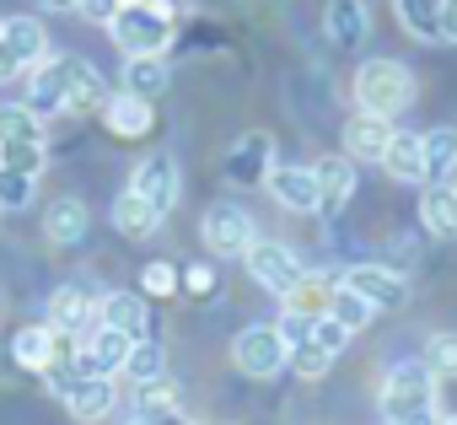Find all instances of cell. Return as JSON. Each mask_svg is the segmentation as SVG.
Masks as SVG:
<instances>
[{
    "label": "cell",
    "mask_w": 457,
    "mask_h": 425,
    "mask_svg": "<svg viewBox=\"0 0 457 425\" xmlns=\"http://www.w3.org/2000/svg\"><path fill=\"white\" fill-rule=\"evenodd\" d=\"M172 12H178V0H124L119 17L108 22V38L119 44L124 60H135V54H167L178 44Z\"/></svg>",
    "instance_id": "6da1fadb"
},
{
    "label": "cell",
    "mask_w": 457,
    "mask_h": 425,
    "mask_svg": "<svg viewBox=\"0 0 457 425\" xmlns=\"http://www.w3.org/2000/svg\"><path fill=\"white\" fill-rule=\"evenodd\" d=\"M436 377L425 361H398L387 377H382V420L387 425H436L441 409H436Z\"/></svg>",
    "instance_id": "7a4b0ae2"
},
{
    "label": "cell",
    "mask_w": 457,
    "mask_h": 425,
    "mask_svg": "<svg viewBox=\"0 0 457 425\" xmlns=\"http://www.w3.org/2000/svg\"><path fill=\"white\" fill-rule=\"evenodd\" d=\"M414 71L403 60H361L355 65V81H350V97L361 113H382V119H398L409 103H414Z\"/></svg>",
    "instance_id": "3957f363"
},
{
    "label": "cell",
    "mask_w": 457,
    "mask_h": 425,
    "mask_svg": "<svg viewBox=\"0 0 457 425\" xmlns=\"http://www.w3.org/2000/svg\"><path fill=\"white\" fill-rule=\"evenodd\" d=\"M49 393L65 404V414H76L81 425H97L108 420V409L119 404V377L108 371H81V366H49L44 371Z\"/></svg>",
    "instance_id": "277c9868"
},
{
    "label": "cell",
    "mask_w": 457,
    "mask_h": 425,
    "mask_svg": "<svg viewBox=\"0 0 457 425\" xmlns=\"http://www.w3.org/2000/svg\"><path fill=\"white\" fill-rule=\"evenodd\" d=\"M286 361H291V350H286V339H280L275 323H248V329L232 339V366H237L243 377H253V382L280 377Z\"/></svg>",
    "instance_id": "5b68a950"
},
{
    "label": "cell",
    "mask_w": 457,
    "mask_h": 425,
    "mask_svg": "<svg viewBox=\"0 0 457 425\" xmlns=\"http://www.w3.org/2000/svg\"><path fill=\"white\" fill-rule=\"evenodd\" d=\"M199 238H204V248L215 259H243L253 248L259 227H253V216H248L243 204H210L204 221H199Z\"/></svg>",
    "instance_id": "8992f818"
},
{
    "label": "cell",
    "mask_w": 457,
    "mask_h": 425,
    "mask_svg": "<svg viewBox=\"0 0 457 425\" xmlns=\"http://www.w3.org/2000/svg\"><path fill=\"white\" fill-rule=\"evenodd\" d=\"M275 167V135L270 129H248L232 140V151L220 156V178L232 183V188H259Z\"/></svg>",
    "instance_id": "52a82bcc"
},
{
    "label": "cell",
    "mask_w": 457,
    "mask_h": 425,
    "mask_svg": "<svg viewBox=\"0 0 457 425\" xmlns=\"http://www.w3.org/2000/svg\"><path fill=\"white\" fill-rule=\"evenodd\" d=\"M339 280H345L350 291H361L377 312H403V307H409V296H414L409 275H403V270H393V264H350Z\"/></svg>",
    "instance_id": "ba28073f"
},
{
    "label": "cell",
    "mask_w": 457,
    "mask_h": 425,
    "mask_svg": "<svg viewBox=\"0 0 457 425\" xmlns=\"http://www.w3.org/2000/svg\"><path fill=\"white\" fill-rule=\"evenodd\" d=\"M243 264H248V275H253L270 296H286V291L302 280V259H296L286 243H275V238H253V248L243 254Z\"/></svg>",
    "instance_id": "9c48e42d"
},
{
    "label": "cell",
    "mask_w": 457,
    "mask_h": 425,
    "mask_svg": "<svg viewBox=\"0 0 457 425\" xmlns=\"http://www.w3.org/2000/svg\"><path fill=\"white\" fill-rule=\"evenodd\" d=\"M312 172H318V210H312V216L334 227V221L345 216L350 194H355V162L339 151V156H323V162H312Z\"/></svg>",
    "instance_id": "30bf717a"
},
{
    "label": "cell",
    "mask_w": 457,
    "mask_h": 425,
    "mask_svg": "<svg viewBox=\"0 0 457 425\" xmlns=\"http://www.w3.org/2000/svg\"><path fill=\"white\" fill-rule=\"evenodd\" d=\"M264 188L275 194L280 210H291V216H312V210H318V172L302 167V162H275Z\"/></svg>",
    "instance_id": "8fae6325"
},
{
    "label": "cell",
    "mask_w": 457,
    "mask_h": 425,
    "mask_svg": "<svg viewBox=\"0 0 457 425\" xmlns=\"http://www.w3.org/2000/svg\"><path fill=\"white\" fill-rule=\"evenodd\" d=\"M129 188H135V194H145V199L162 210V216H172V204H178V188H183V172H178L172 151H151V156H140V167H135Z\"/></svg>",
    "instance_id": "7c38bea8"
},
{
    "label": "cell",
    "mask_w": 457,
    "mask_h": 425,
    "mask_svg": "<svg viewBox=\"0 0 457 425\" xmlns=\"http://www.w3.org/2000/svg\"><path fill=\"white\" fill-rule=\"evenodd\" d=\"M97 119H103L108 135H119V140H145V135L156 129L151 97H135V92H108V103L97 108Z\"/></svg>",
    "instance_id": "4fadbf2b"
},
{
    "label": "cell",
    "mask_w": 457,
    "mask_h": 425,
    "mask_svg": "<svg viewBox=\"0 0 457 425\" xmlns=\"http://www.w3.org/2000/svg\"><path fill=\"white\" fill-rule=\"evenodd\" d=\"M323 33H328V44L345 49V54L366 49V38H371V12H366V0H328V6H323Z\"/></svg>",
    "instance_id": "5bb4252c"
},
{
    "label": "cell",
    "mask_w": 457,
    "mask_h": 425,
    "mask_svg": "<svg viewBox=\"0 0 457 425\" xmlns=\"http://www.w3.org/2000/svg\"><path fill=\"white\" fill-rule=\"evenodd\" d=\"M28 108L44 119L71 113V81H65V60H44L28 71Z\"/></svg>",
    "instance_id": "9a60e30c"
},
{
    "label": "cell",
    "mask_w": 457,
    "mask_h": 425,
    "mask_svg": "<svg viewBox=\"0 0 457 425\" xmlns=\"http://www.w3.org/2000/svg\"><path fill=\"white\" fill-rule=\"evenodd\" d=\"M44 323L49 329H60V334H92L97 329V296L92 291H81V286H60L54 296H49V312H44Z\"/></svg>",
    "instance_id": "2e32d148"
},
{
    "label": "cell",
    "mask_w": 457,
    "mask_h": 425,
    "mask_svg": "<svg viewBox=\"0 0 457 425\" xmlns=\"http://www.w3.org/2000/svg\"><path fill=\"white\" fill-rule=\"evenodd\" d=\"M387 140H393V119H382V113H361V108L345 119V156H350V162H377V167H382Z\"/></svg>",
    "instance_id": "e0dca14e"
},
{
    "label": "cell",
    "mask_w": 457,
    "mask_h": 425,
    "mask_svg": "<svg viewBox=\"0 0 457 425\" xmlns=\"http://www.w3.org/2000/svg\"><path fill=\"white\" fill-rule=\"evenodd\" d=\"M87 232H92V210L76 194L49 199V210H44V238L54 248H76V243H87Z\"/></svg>",
    "instance_id": "ac0fdd59"
},
{
    "label": "cell",
    "mask_w": 457,
    "mask_h": 425,
    "mask_svg": "<svg viewBox=\"0 0 457 425\" xmlns=\"http://www.w3.org/2000/svg\"><path fill=\"white\" fill-rule=\"evenodd\" d=\"M97 323L129 334V339H145L151 334V307H145V291H108L97 296Z\"/></svg>",
    "instance_id": "d6986e66"
},
{
    "label": "cell",
    "mask_w": 457,
    "mask_h": 425,
    "mask_svg": "<svg viewBox=\"0 0 457 425\" xmlns=\"http://www.w3.org/2000/svg\"><path fill=\"white\" fill-rule=\"evenodd\" d=\"M420 227L436 243H457V183H425V194H420Z\"/></svg>",
    "instance_id": "ffe728a7"
},
{
    "label": "cell",
    "mask_w": 457,
    "mask_h": 425,
    "mask_svg": "<svg viewBox=\"0 0 457 425\" xmlns=\"http://www.w3.org/2000/svg\"><path fill=\"white\" fill-rule=\"evenodd\" d=\"M129 334H119V329H108V323H97L87 339H81V371H108V377H119L124 371V361H129Z\"/></svg>",
    "instance_id": "44dd1931"
},
{
    "label": "cell",
    "mask_w": 457,
    "mask_h": 425,
    "mask_svg": "<svg viewBox=\"0 0 457 425\" xmlns=\"http://www.w3.org/2000/svg\"><path fill=\"white\" fill-rule=\"evenodd\" d=\"M382 172L393 183H425V135L414 129H393L387 151H382Z\"/></svg>",
    "instance_id": "7402d4cb"
},
{
    "label": "cell",
    "mask_w": 457,
    "mask_h": 425,
    "mask_svg": "<svg viewBox=\"0 0 457 425\" xmlns=\"http://www.w3.org/2000/svg\"><path fill=\"white\" fill-rule=\"evenodd\" d=\"M162 221H167V216H162L145 194H135V188H124V194L113 199V227H119V238H129V243H145Z\"/></svg>",
    "instance_id": "603a6c76"
},
{
    "label": "cell",
    "mask_w": 457,
    "mask_h": 425,
    "mask_svg": "<svg viewBox=\"0 0 457 425\" xmlns=\"http://www.w3.org/2000/svg\"><path fill=\"white\" fill-rule=\"evenodd\" d=\"M334 291H339V280H334V275H312V270H302V280H296L280 302H286V312H302V318H328Z\"/></svg>",
    "instance_id": "cb8c5ba5"
},
{
    "label": "cell",
    "mask_w": 457,
    "mask_h": 425,
    "mask_svg": "<svg viewBox=\"0 0 457 425\" xmlns=\"http://www.w3.org/2000/svg\"><path fill=\"white\" fill-rule=\"evenodd\" d=\"M0 33H6L12 54L22 60V71H33V65L49 60V33H44L38 17H0Z\"/></svg>",
    "instance_id": "d4e9b609"
},
{
    "label": "cell",
    "mask_w": 457,
    "mask_h": 425,
    "mask_svg": "<svg viewBox=\"0 0 457 425\" xmlns=\"http://www.w3.org/2000/svg\"><path fill=\"white\" fill-rule=\"evenodd\" d=\"M167 87H172V60L167 54H135V60H124V92L156 103Z\"/></svg>",
    "instance_id": "484cf974"
},
{
    "label": "cell",
    "mask_w": 457,
    "mask_h": 425,
    "mask_svg": "<svg viewBox=\"0 0 457 425\" xmlns=\"http://www.w3.org/2000/svg\"><path fill=\"white\" fill-rule=\"evenodd\" d=\"M65 81H71V113H97V108L108 103V81L97 76L92 60L65 54Z\"/></svg>",
    "instance_id": "4316f807"
},
{
    "label": "cell",
    "mask_w": 457,
    "mask_h": 425,
    "mask_svg": "<svg viewBox=\"0 0 457 425\" xmlns=\"http://www.w3.org/2000/svg\"><path fill=\"white\" fill-rule=\"evenodd\" d=\"M12 355H17V366L22 371H49V361H54V329L49 323H28V329H17L12 334Z\"/></svg>",
    "instance_id": "83f0119b"
},
{
    "label": "cell",
    "mask_w": 457,
    "mask_h": 425,
    "mask_svg": "<svg viewBox=\"0 0 457 425\" xmlns=\"http://www.w3.org/2000/svg\"><path fill=\"white\" fill-rule=\"evenodd\" d=\"M457 178V129L436 124L425 129V183H452Z\"/></svg>",
    "instance_id": "f1b7e54d"
},
{
    "label": "cell",
    "mask_w": 457,
    "mask_h": 425,
    "mask_svg": "<svg viewBox=\"0 0 457 425\" xmlns=\"http://www.w3.org/2000/svg\"><path fill=\"white\" fill-rule=\"evenodd\" d=\"M0 146H49L44 113H33L28 103H0Z\"/></svg>",
    "instance_id": "f546056e"
},
{
    "label": "cell",
    "mask_w": 457,
    "mask_h": 425,
    "mask_svg": "<svg viewBox=\"0 0 457 425\" xmlns=\"http://www.w3.org/2000/svg\"><path fill=\"white\" fill-rule=\"evenodd\" d=\"M119 377H129L135 388H140V382H151V377H167V350H162L151 334H145V339H135V345H129V361H124V371H119Z\"/></svg>",
    "instance_id": "4dcf8cb0"
},
{
    "label": "cell",
    "mask_w": 457,
    "mask_h": 425,
    "mask_svg": "<svg viewBox=\"0 0 457 425\" xmlns=\"http://www.w3.org/2000/svg\"><path fill=\"white\" fill-rule=\"evenodd\" d=\"M420 361L430 366L436 382H457V329H436V334L425 339V355H420Z\"/></svg>",
    "instance_id": "1f68e13d"
},
{
    "label": "cell",
    "mask_w": 457,
    "mask_h": 425,
    "mask_svg": "<svg viewBox=\"0 0 457 425\" xmlns=\"http://www.w3.org/2000/svg\"><path fill=\"white\" fill-rule=\"evenodd\" d=\"M393 12H398V22H403L409 38L441 44V38H436V0H393Z\"/></svg>",
    "instance_id": "d6a6232c"
},
{
    "label": "cell",
    "mask_w": 457,
    "mask_h": 425,
    "mask_svg": "<svg viewBox=\"0 0 457 425\" xmlns=\"http://www.w3.org/2000/svg\"><path fill=\"white\" fill-rule=\"evenodd\" d=\"M33 199H38V178L0 162V210H28Z\"/></svg>",
    "instance_id": "836d02e7"
},
{
    "label": "cell",
    "mask_w": 457,
    "mask_h": 425,
    "mask_svg": "<svg viewBox=\"0 0 457 425\" xmlns=\"http://www.w3.org/2000/svg\"><path fill=\"white\" fill-rule=\"evenodd\" d=\"M328 318H339V323H345L350 334H361V329H366V323L377 318V307H371V302H366L361 291H350V286L339 280V291H334V307H328Z\"/></svg>",
    "instance_id": "e575fe53"
},
{
    "label": "cell",
    "mask_w": 457,
    "mask_h": 425,
    "mask_svg": "<svg viewBox=\"0 0 457 425\" xmlns=\"http://www.w3.org/2000/svg\"><path fill=\"white\" fill-rule=\"evenodd\" d=\"M334 361H339V355H328L318 339H307V345H296V350H291V361H286V366H291L302 382H318V377H328V371H334Z\"/></svg>",
    "instance_id": "d590c367"
},
{
    "label": "cell",
    "mask_w": 457,
    "mask_h": 425,
    "mask_svg": "<svg viewBox=\"0 0 457 425\" xmlns=\"http://www.w3.org/2000/svg\"><path fill=\"white\" fill-rule=\"evenodd\" d=\"M135 393H140V398H135V409H140V414H162V409H178V398H183L172 377H151V382H140Z\"/></svg>",
    "instance_id": "8d00e7d4"
},
{
    "label": "cell",
    "mask_w": 457,
    "mask_h": 425,
    "mask_svg": "<svg viewBox=\"0 0 457 425\" xmlns=\"http://www.w3.org/2000/svg\"><path fill=\"white\" fill-rule=\"evenodd\" d=\"M140 291L145 296H172V291H183V270H172L167 259H151L140 270Z\"/></svg>",
    "instance_id": "74e56055"
},
{
    "label": "cell",
    "mask_w": 457,
    "mask_h": 425,
    "mask_svg": "<svg viewBox=\"0 0 457 425\" xmlns=\"http://www.w3.org/2000/svg\"><path fill=\"white\" fill-rule=\"evenodd\" d=\"M0 162H6V167H22V172H33V178H44L49 146H0Z\"/></svg>",
    "instance_id": "f35d334b"
},
{
    "label": "cell",
    "mask_w": 457,
    "mask_h": 425,
    "mask_svg": "<svg viewBox=\"0 0 457 425\" xmlns=\"http://www.w3.org/2000/svg\"><path fill=\"white\" fill-rule=\"evenodd\" d=\"M312 339H318V345H323L328 355H345V345H350L355 334H350V329H345L339 318H312Z\"/></svg>",
    "instance_id": "ab89813d"
},
{
    "label": "cell",
    "mask_w": 457,
    "mask_h": 425,
    "mask_svg": "<svg viewBox=\"0 0 457 425\" xmlns=\"http://www.w3.org/2000/svg\"><path fill=\"white\" fill-rule=\"evenodd\" d=\"M183 291L199 296V302H210L215 296V270L210 264H183Z\"/></svg>",
    "instance_id": "60d3db41"
},
{
    "label": "cell",
    "mask_w": 457,
    "mask_h": 425,
    "mask_svg": "<svg viewBox=\"0 0 457 425\" xmlns=\"http://www.w3.org/2000/svg\"><path fill=\"white\" fill-rule=\"evenodd\" d=\"M280 339H286V350H296V345H307L312 339V318H302V312H280Z\"/></svg>",
    "instance_id": "b9f144b4"
},
{
    "label": "cell",
    "mask_w": 457,
    "mask_h": 425,
    "mask_svg": "<svg viewBox=\"0 0 457 425\" xmlns=\"http://www.w3.org/2000/svg\"><path fill=\"white\" fill-rule=\"evenodd\" d=\"M436 38L457 44V0H436Z\"/></svg>",
    "instance_id": "7bdbcfd3"
},
{
    "label": "cell",
    "mask_w": 457,
    "mask_h": 425,
    "mask_svg": "<svg viewBox=\"0 0 457 425\" xmlns=\"http://www.w3.org/2000/svg\"><path fill=\"white\" fill-rule=\"evenodd\" d=\"M119 6H124V0H81V17H87V22H103V28H108V22L119 17Z\"/></svg>",
    "instance_id": "ee69618b"
},
{
    "label": "cell",
    "mask_w": 457,
    "mask_h": 425,
    "mask_svg": "<svg viewBox=\"0 0 457 425\" xmlns=\"http://www.w3.org/2000/svg\"><path fill=\"white\" fill-rule=\"evenodd\" d=\"M22 76V60L12 54V44H6V33H0V87H6V81H17Z\"/></svg>",
    "instance_id": "f6af8a7d"
},
{
    "label": "cell",
    "mask_w": 457,
    "mask_h": 425,
    "mask_svg": "<svg viewBox=\"0 0 457 425\" xmlns=\"http://www.w3.org/2000/svg\"><path fill=\"white\" fill-rule=\"evenodd\" d=\"M151 425H199V420H188L183 409H162V414H145Z\"/></svg>",
    "instance_id": "bcb514c9"
},
{
    "label": "cell",
    "mask_w": 457,
    "mask_h": 425,
    "mask_svg": "<svg viewBox=\"0 0 457 425\" xmlns=\"http://www.w3.org/2000/svg\"><path fill=\"white\" fill-rule=\"evenodd\" d=\"M49 12H81V0H44Z\"/></svg>",
    "instance_id": "7dc6e473"
},
{
    "label": "cell",
    "mask_w": 457,
    "mask_h": 425,
    "mask_svg": "<svg viewBox=\"0 0 457 425\" xmlns=\"http://www.w3.org/2000/svg\"><path fill=\"white\" fill-rule=\"evenodd\" d=\"M436 425H457V414H441V420H436Z\"/></svg>",
    "instance_id": "c3c4849f"
},
{
    "label": "cell",
    "mask_w": 457,
    "mask_h": 425,
    "mask_svg": "<svg viewBox=\"0 0 457 425\" xmlns=\"http://www.w3.org/2000/svg\"><path fill=\"white\" fill-rule=\"evenodd\" d=\"M129 425H151V420H145V414H135V420H129Z\"/></svg>",
    "instance_id": "681fc988"
},
{
    "label": "cell",
    "mask_w": 457,
    "mask_h": 425,
    "mask_svg": "<svg viewBox=\"0 0 457 425\" xmlns=\"http://www.w3.org/2000/svg\"><path fill=\"white\" fill-rule=\"evenodd\" d=\"M452 183H457V178H452Z\"/></svg>",
    "instance_id": "f907efd6"
}]
</instances>
